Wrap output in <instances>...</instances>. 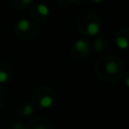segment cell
Masks as SVG:
<instances>
[{"label": "cell", "mask_w": 129, "mask_h": 129, "mask_svg": "<svg viewBox=\"0 0 129 129\" xmlns=\"http://www.w3.org/2000/svg\"><path fill=\"white\" fill-rule=\"evenodd\" d=\"M53 104V99L48 96V95H45V96H42L39 100V106L43 109H46V108H50Z\"/></svg>", "instance_id": "2"}, {"label": "cell", "mask_w": 129, "mask_h": 129, "mask_svg": "<svg viewBox=\"0 0 129 129\" xmlns=\"http://www.w3.org/2000/svg\"><path fill=\"white\" fill-rule=\"evenodd\" d=\"M102 48H103V40L99 38V39H97L95 41V49L97 51H100Z\"/></svg>", "instance_id": "10"}, {"label": "cell", "mask_w": 129, "mask_h": 129, "mask_svg": "<svg viewBox=\"0 0 129 129\" xmlns=\"http://www.w3.org/2000/svg\"><path fill=\"white\" fill-rule=\"evenodd\" d=\"M71 1H77V0H71Z\"/></svg>", "instance_id": "16"}, {"label": "cell", "mask_w": 129, "mask_h": 129, "mask_svg": "<svg viewBox=\"0 0 129 129\" xmlns=\"http://www.w3.org/2000/svg\"><path fill=\"white\" fill-rule=\"evenodd\" d=\"M14 129H24L22 124H15L14 125Z\"/></svg>", "instance_id": "11"}, {"label": "cell", "mask_w": 129, "mask_h": 129, "mask_svg": "<svg viewBox=\"0 0 129 129\" xmlns=\"http://www.w3.org/2000/svg\"><path fill=\"white\" fill-rule=\"evenodd\" d=\"M33 129H45L43 126H38V127H35V128H33Z\"/></svg>", "instance_id": "13"}, {"label": "cell", "mask_w": 129, "mask_h": 129, "mask_svg": "<svg viewBox=\"0 0 129 129\" xmlns=\"http://www.w3.org/2000/svg\"><path fill=\"white\" fill-rule=\"evenodd\" d=\"M106 71L109 74H115L118 71V66L115 61H109L106 64Z\"/></svg>", "instance_id": "7"}, {"label": "cell", "mask_w": 129, "mask_h": 129, "mask_svg": "<svg viewBox=\"0 0 129 129\" xmlns=\"http://www.w3.org/2000/svg\"><path fill=\"white\" fill-rule=\"evenodd\" d=\"M116 44H117V46H118L119 48H121V49H125V48H127V47L129 46L128 40H127L125 37H123V36H118V37L116 38Z\"/></svg>", "instance_id": "5"}, {"label": "cell", "mask_w": 129, "mask_h": 129, "mask_svg": "<svg viewBox=\"0 0 129 129\" xmlns=\"http://www.w3.org/2000/svg\"><path fill=\"white\" fill-rule=\"evenodd\" d=\"M74 47L79 52H88V50H90V44L85 39H78V40H76L75 43H74Z\"/></svg>", "instance_id": "1"}, {"label": "cell", "mask_w": 129, "mask_h": 129, "mask_svg": "<svg viewBox=\"0 0 129 129\" xmlns=\"http://www.w3.org/2000/svg\"><path fill=\"white\" fill-rule=\"evenodd\" d=\"M33 113V107L30 104H25L22 109V114L25 116H30Z\"/></svg>", "instance_id": "8"}, {"label": "cell", "mask_w": 129, "mask_h": 129, "mask_svg": "<svg viewBox=\"0 0 129 129\" xmlns=\"http://www.w3.org/2000/svg\"><path fill=\"white\" fill-rule=\"evenodd\" d=\"M29 27H30V22L27 19L22 18V19L18 20V22H17V28H18V30L24 32V31H27L29 29Z\"/></svg>", "instance_id": "4"}, {"label": "cell", "mask_w": 129, "mask_h": 129, "mask_svg": "<svg viewBox=\"0 0 129 129\" xmlns=\"http://www.w3.org/2000/svg\"><path fill=\"white\" fill-rule=\"evenodd\" d=\"M126 85H127V87H129V78L126 79Z\"/></svg>", "instance_id": "14"}, {"label": "cell", "mask_w": 129, "mask_h": 129, "mask_svg": "<svg viewBox=\"0 0 129 129\" xmlns=\"http://www.w3.org/2000/svg\"><path fill=\"white\" fill-rule=\"evenodd\" d=\"M92 1H94V2H96V3H100V2H102L103 0H92Z\"/></svg>", "instance_id": "15"}, {"label": "cell", "mask_w": 129, "mask_h": 129, "mask_svg": "<svg viewBox=\"0 0 129 129\" xmlns=\"http://www.w3.org/2000/svg\"><path fill=\"white\" fill-rule=\"evenodd\" d=\"M8 80V74L4 71H0V83L3 84V83H6Z\"/></svg>", "instance_id": "9"}, {"label": "cell", "mask_w": 129, "mask_h": 129, "mask_svg": "<svg viewBox=\"0 0 129 129\" xmlns=\"http://www.w3.org/2000/svg\"><path fill=\"white\" fill-rule=\"evenodd\" d=\"M31 1H32V0H21V2H22L24 5H29V4L31 3Z\"/></svg>", "instance_id": "12"}, {"label": "cell", "mask_w": 129, "mask_h": 129, "mask_svg": "<svg viewBox=\"0 0 129 129\" xmlns=\"http://www.w3.org/2000/svg\"><path fill=\"white\" fill-rule=\"evenodd\" d=\"M100 31V25L97 22H90L87 26V32L91 36H95L99 33Z\"/></svg>", "instance_id": "3"}, {"label": "cell", "mask_w": 129, "mask_h": 129, "mask_svg": "<svg viewBox=\"0 0 129 129\" xmlns=\"http://www.w3.org/2000/svg\"><path fill=\"white\" fill-rule=\"evenodd\" d=\"M36 10H37V12L40 14V15H42V16H48L49 15V9H48V7L46 6V5H44V4H38L37 5V7H36Z\"/></svg>", "instance_id": "6"}]
</instances>
